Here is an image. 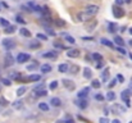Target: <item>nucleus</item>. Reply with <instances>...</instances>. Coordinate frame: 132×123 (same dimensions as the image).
I'll return each mask as SVG.
<instances>
[{
  "instance_id": "1",
  "label": "nucleus",
  "mask_w": 132,
  "mask_h": 123,
  "mask_svg": "<svg viewBox=\"0 0 132 123\" xmlns=\"http://www.w3.org/2000/svg\"><path fill=\"white\" fill-rule=\"evenodd\" d=\"M97 12H99V7H97V5H94V4L87 5L86 9H85V13L89 16V17H94V16H96Z\"/></svg>"
},
{
  "instance_id": "2",
  "label": "nucleus",
  "mask_w": 132,
  "mask_h": 123,
  "mask_svg": "<svg viewBox=\"0 0 132 123\" xmlns=\"http://www.w3.org/2000/svg\"><path fill=\"white\" fill-rule=\"evenodd\" d=\"M131 95H132V92H131L129 88H128V90L122 91V94H120V97H122V100L126 103L127 106H131V103H129V97H131Z\"/></svg>"
},
{
  "instance_id": "3",
  "label": "nucleus",
  "mask_w": 132,
  "mask_h": 123,
  "mask_svg": "<svg viewBox=\"0 0 132 123\" xmlns=\"http://www.w3.org/2000/svg\"><path fill=\"white\" fill-rule=\"evenodd\" d=\"M113 14H114L115 18H122L124 16V10L119 5H115V7H113Z\"/></svg>"
},
{
  "instance_id": "4",
  "label": "nucleus",
  "mask_w": 132,
  "mask_h": 123,
  "mask_svg": "<svg viewBox=\"0 0 132 123\" xmlns=\"http://www.w3.org/2000/svg\"><path fill=\"white\" fill-rule=\"evenodd\" d=\"M3 46L7 49V50H12L14 46H16V42L13 40H9V39H4L3 40Z\"/></svg>"
},
{
  "instance_id": "5",
  "label": "nucleus",
  "mask_w": 132,
  "mask_h": 123,
  "mask_svg": "<svg viewBox=\"0 0 132 123\" xmlns=\"http://www.w3.org/2000/svg\"><path fill=\"white\" fill-rule=\"evenodd\" d=\"M30 55L28 54H25V53H21V54H18V57H17V62L18 63H25V62H27V60H30Z\"/></svg>"
},
{
  "instance_id": "6",
  "label": "nucleus",
  "mask_w": 132,
  "mask_h": 123,
  "mask_svg": "<svg viewBox=\"0 0 132 123\" xmlns=\"http://www.w3.org/2000/svg\"><path fill=\"white\" fill-rule=\"evenodd\" d=\"M80 50H77V49H68L67 51V55L69 58H78L80 57Z\"/></svg>"
},
{
  "instance_id": "7",
  "label": "nucleus",
  "mask_w": 132,
  "mask_h": 123,
  "mask_svg": "<svg viewBox=\"0 0 132 123\" xmlns=\"http://www.w3.org/2000/svg\"><path fill=\"white\" fill-rule=\"evenodd\" d=\"M124 108L123 106H120V105H118V104H114L113 106H112V111L113 113H117V114H120V113H124Z\"/></svg>"
},
{
  "instance_id": "8",
  "label": "nucleus",
  "mask_w": 132,
  "mask_h": 123,
  "mask_svg": "<svg viewBox=\"0 0 132 123\" xmlns=\"http://www.w3.org/2000/svg\"><path fill=\"white\" fill-rule=\"evenodd\" d=\"M13 63H14V58L12 57V54H10V53H8L5 55V65L9 67V65H12Z\"/></svg>"
},
{
  "instance_id": "9",
  "label": "nucleus",
  "mask_w": 132,
  "mask_h": 123,
  "mask_svg": "<svg viewBox=\"0 0 132 123\" xmlns=\"http://www.w3.org/2000/svg\"><path fill=\"white\" fill-rule=\"evenodd\" d=\"M74 104L78 106V108H81V109H86L87 108V100H76L74 101Z\"/></svg>"
},
{
  "instance_id": "10",
  "label": "nucleus",
  "mask_w": 132,
  "mask_h": 123,
  "mask_svg": "<svg viewBox=\"0 0 132 123\" xmlns=\"http://www.w3.org/2000/svg\"><path fill=\"white\" fill-rule=\"evenodd\" d=\"M62 82H63V85H64L65 87L68 88V90H74V87H76V86H74V83H73L71 80H63Z\"/></svg>"
},
{
  "instance_id": "11",
  "label": "nucleus",
  "mask_w": 132,
  "mask_h": 123,
  "mask_svg": "<svg viewBox=\"0 0 132 123\" xmlns=\"http://www.w3.org/2000/svg\"><path fill=\"white\" fill-rule=\"evenodd\" d=\"M40 74H31L28 77H26V80L30 81V82H36V81H40Z\"/></svg>"
},
{
  "instance_id": "12",
  "label": "nucleus",
  "mask_w": 132,
  "mask_h": 123,
  "mask_svg": "<svg viewBox=\"0 0 132 123\" xmlns=\"http://www.w3.org/2000/svg\"><path fill=\"white\" fill-rule=\"evenodd\" d=\"M89 91H90V87H85V88H82V90L78 92V97H80V99L86 97V96H87V94H89Z\"/></svg>"
},
{
  "instance_id": "13",
  "label": "nucleus",
  "mask_w": 132,
  "mask_h": 123,
  "mask_svg": "<svg viewBox=\"0 0 132 123\" xmlns=\"http://www.w3.org/2000/svg\"><path fill=\"white\" fill-rule=\"evenodd\" d=\"M57 57H58L57 53H54V51H48V53L42 54V58H53V59H55Z\"/></svg>"
},
{
  "instance_id": "14",
  "label": "nucleus",
  "mask_w": 132,
  "mask_h": 123,
  "mask_svg": "<svg viewBox=\"0 0 132 123\" xmlns=\"http://www.w3.org/2000/svg\"><path fill=\"white\" fill-rule=\"evenodd\" d=\"M68 69H69V67H68V64H65V63H63V64H60V65L58 67V71L62 72V73H67Z\"/></svg>"
},
{
  "instance_id": "15",
  "label": "nucleus",
  "mask_w": 132,
  "mask_h": 123,
  "mask_svg": "<svg viewBox=\"0 0 132 123\" xmlns=\"http://www.w3.org/2000/svg\"><path fill=\"white\" fill-rule=\"evenodd\" d=\"M50 104H51L53 106H60L62 101H60V99H59V97H53V99L50 100Z\"/></svg>"
},
{
  "instance_id": "16",
  "label": "nucleus",
  "mask_w": 132,
  "mask_h": 123,
  "mask_svg": "<svg viewBox=\"0 0 132 123\" xmlns=\"http://www.w3.org/2000/svg\"><path fill=\"white\" fill-rule=\"evenodd\" d=\"M41 72H42V73H49V72H51V65H49V64H42V65H41Z\"/></svg>"
},
{
  "instance_id": "17",
  "label": "nucleus",
  "mask_w": 132,
  "mask_h": 123,
  "mask_svg": "<svg viewBox=\"0 0 132 123\" xmlns=\"http://www.w3.org/2000/svg\"><path fill=\"white\" fill-rule=\"evenodd\" d=\"M114 42L117 44L118 46H123L124 45V41H123V39L120 37V36H115L114 37Z\"/></svg>"
},
{
  "instance_id": "18",
  "label": "nucleus",
  "mask_w": 132,
  "mask_h": 123,
  "mask_svg": "<svg viewBox=\"0 0 132 123\" xmlns=\"http://www.w3.org/2000/svg\"><path fill=\"white\" fill-rule=\"evenodd\" d=\"M83 77L87 78V80H90V78H91V69L87 68V67H86V68H83Z\"/></svg>"
},
{
  "instance_id": "19",
  "label": "nucleus",
  "mask_w": 132,
  "mask_h": 123,
  "mask_svg": "<svg viewBox=\"0 0 132 123\" xmlns=\"http://www.w3.org/2000/svg\"><path fill=\"white\" fill-rule=\"evenodd\" d=\"M19 32H21L22 36H25V37H31V32H30L27 28H21Z\"/></svg>"
},
{
  "instance_id": "20",
  "label": "nucleus",
  "mask_w": 132,
  "mask_h": 123,
  "mask_svg": "<svg viewBox=\"0 0 132 123\" xmlns=\"http://www.w3.org/2000/svg\"><path fill=\"white\" fill-rule=\"evenodd\" d=\"M41 90H45V83H44V82L34 86V91H41Z\"/></svg>"
},
{
  "instance_id": "21",
  "label": "nucleus",
  "mask_w": 132,
  "mask_h": 123,
  "mask_svg": "<svg viewBox=\"0 0 132 123\" xmlns=\"http://www.w3.org/2000/svg\"><path fill=\"white\" fill-rule=\"evenodd\" d=\"M101 44H103V45H105V46H108V48H113V46H114L113 42L109 41L108 39H101Z\"/></svg>"
},
{
  "instance_id": "22",
  "label": "nucleus",
  "mask_w": 132,
  "mask_h": 123,
  "mask_svg": "<svg viewBox=\"0 0 132 123\" xmlns=\"http://www.w3.org/2000/svg\"><path fill=\"white\" fill-rule=\"evenodd\" d=\"M63 37H64V40H65V41H68L69 44H74V42H76L74 37H72V36L67 35V33H64V35H63Z\"/></svg>"
},
{
  "instance_id": "23",
  "label": "nucleus",
  "mask_w": 132,
  "mask_h": 123,
  "mask_svg": "<svg viewBox=\"0 0 132 123\" xmlns=\"http://www.w3.org/2000/svg\"><path fill=\"white\" fill-rule=\"evenodd\" d=\"M92 59L96 62H103V55H100L99 53H94L92 54Z\"/></svg>"
},
{
  "instance_id": "24",
  "label": "nucleus",
  "mask_w": 132,
  "mask_h": 123,
  "mask_svg": "<svg viewBox=\"0 0 132 123\" xmlns=\"http://www.w3.org/2000/svg\"><path fill=\"white\" fill-rule=\"evenodd\" d=\"M9 76H10V78H13V80H19L21 78V73L19 72H10Z\"/></svg>"
},
{
  "instance_id": "25",
  "label": "nucleus",
  "mask_w": 132,
  "mask_h": 123,
  "mask_svg": "<svg viewBox=\"0 0 132 123\" xmlns=\"http://www.w3.org/2000/svg\"><path fill=\"white\" fill-rule=\"evenodd\" d=\"M16 31V26H8V27H5V33H8V35H10V33H13Z\"/></svg>"
},
{
  "instance_id": "26",
  "label": "nucleus",
  "mask_w": 132,
  "mask_h": 123,
  "mask_svg": "<svg viewBox=\"0 0 132 123\" xmlns=\"http://www.w3.org/2000/svg\"><path fill=\"white\" fill-rule=\"evenodd\" d=\"M39 109L40 110H44V111H48L49 110V105L46 103H40L39 104Z\"/></svg>"
},
{
  "instance_id": "27",
  "label": "nucleus",
  "mask_w": 132,
  "mask_h": 123,
  "mask_svg": "<svg viewBox=\"0 0 132 123\" xmlns=\"http://www.w3.org/2000/svg\"><path fill=\"white\" fill-rule=\"evenodd\" d=\"M96 25H97V21H95V19H94V21H91V22H90V25H87L86 27H87V30H89V31H91L92 28H95V27H96Z\"/></svg>"
},
{
  "instance_id": "28",
  "label": "nucleus",
  "mask_w": 132,
  "mask_h": 123,
  "mask_svg": "<svg viewBox=\"0 0 132 123\" xmlns=\"http://www.w3.org/2000/svg\"><path fill=\"white\" fill-rule=\"evenodd\" d=\"M26 91H27L26 86H22V87H19L18 90H17V95H18V96H22V95H23V94H25Z\"/></svg>"
},
{
  "instance_id": "29",
  "label": "nucleus",
  "mask_w": 132,
  "mask_h": 123,
  "mask_svg": "<svg viewBox=\"0 0 132 123\" xmlns=\"http://www.w3.org/2000/svg\"><path fill=\"white\" fill-rule=\"evenodd\" d=\"M54 23H55L58 27H64L65 26V21H63V19H55V21H54Z\"/></svg>"
},
{
  "instance_id": "30",
  "label": "nucleus",
  "mask_w": 132,
  "mask_h": 123,
  "mask_svg": "<svg viewBox=\"0 0 132 123\" xmlns=\"http://www.w3.org/2000/svg\"><path fill=\"white\" fill-rule=\"evenodd\" d=\"M106 99L109 100V101H113V100L115 99V94H114L113 91H109V92L106 94Z\"/></svg>"
},
{
  "instance_id": "31",
  "label": "nucleus",
  "mask_w": 132,
  "mask_h": 123,
  "mask_svg": "<svg viewBox=\"0 0 132 123\" xmlns=\"http://www.w3.org/2000/svg\"><path fill=\"white\" fill-rule=\"evenodd\" d=\"M22 106H23V103H22L21 100H17V101L13 103V108H16V109H21Z\"/></svg>"
},
{
  "instance_id": "32",
  "label": "nucleus",
  "mask_w": 132,
  "mask_h": 123,
  "mask_svg": "<svg viewBox=\"0 0 132 123\" xmlns=\"http://www.w3.org/2000/svg\"><path fill=\"white\" fill-rule=\"evenodd\" d=\"M101 78H103L104 81H106L108 78H109V69H108V68H106V69H105V71L101 73Z\"/></svg>"
},
{
  "instance_id": "33",
  "label": "nucleus",
  "mask_w": 132,
  "mask_h": 123,
  "mask_svg": "<svg viewBox=\"0 0 132 123\" xmlns=\"http://www.w3.org/2000/svg\"><path fill=\"white\" fill-rule=\"evenodd\" d=\"M30 48H32V49H37V48H40V42H39V41H32V42L30 44Z\"/></svg>"
},
{
  "instance_id": "34",
  "label": "nucleus",
  "mask_w": 132,
  "mask_h": 123,
  "mask_svg": "<svg viewBox=\"0 0 132 123\" xmlns=\"http://www.w3.org/2000/svg\"><path fill=\"white\" fill-rule=\"evenodd\" d=\"M0 25H2L3 27H8V26H10V25H9V22H8L5 18H0Z\"/></svg>"
},
{
  "instance_id": "35",
  "label": "nucleus",
  "mask_w": 132,
  "mask_h": 123,
  "mask_svg": "<svg viewBox=\"0 0 132 123\" xmlns=\"http://www.w3.org/2000/svg\"><path fill=\"white\" fill-rule=\"evenodd\" d=\"M36 96H46L48 95V91L46 90H41V91H35Z\"/></svg>"
},
{
  "instance_id": "36",
  "label": "nucleus",
  "mask_w": 132,
  "mask_h": 123,
  "mask_svg": "<svg viewBox=\"0 0 132 123\" xmlns=\"http://www.w3.org/2000/svg\"><path fill=\"white\" fill-rule=\"evenodd\" d=\"M100 86L101 85H100V81H99V80H94L92 81V87L94 88H100Z\"/></svg>"
},
{
  "instance_id": "37",
  "label": "nucleus",
  "mask_w": 132,
  "mask_h": 123,
  "mask_svg": "<svg viewBox=\"0 0 132 123\" xmlns=\"http://www.w3.org/2000/svg\"><path fill=\"white\" fill-rule=\"evenodd\" d=\"M37 39L39 40H42V41H46L48 40V36L44 35V33H37Z\"/></svg>"
},
{
  "instance_id": "38",
  "label": "nucleus",
  "mask_w": 132,
  "mask_h": 123,
  "mask_svg": "<svg viewBox=\"0 0 132 123\" xmlns=\"http://www.w3.org/2000/svg\"><path fill=\"white\" fill-rule=\"evenodd\" d=\"M37 68V63L35 62L34 64H30V65H27V69L28 71H34V69H36Z\"/></svg>"
},
{
  "instance_id": "39",
  "label": "nucleus",
  "mask_w": 132,
  "mask_h": 123,
  "mask_svg": "<svg viewBox=\"0 0 132 123\" xmlns=\"http://www.w3.org/2000/svg\"><path fill=\"white\" fill-rule=\"evenodd\" d=\"M16 21L18 22V23H22V25L26 23V21L23 19V17H21V16H17V17H16Z\"/></svg>"
},
{
  "instance_id": "40",
  "label": "nucleus",
  "mask_w": 132,
  "mask_h": 123,
  "mask_svg": "<svg viewBox=\"0 0 132 123\" xmlns=\"http://www.w3.org/2000/svg\"><path fill=\"white\" fill-rule=\"evenodd\" d=\"M117 30V25L115 23H110L109 25V32H115Z\"/></svg>"
},
{
  "instance_id": "41",
  "label": "nucleus",
  "mask_w": 132,
  "mask_h": 123,
  "mask_svg": "<svg viewBox=\"0 0 132 123\" xmlns=\"http://www.w3.org/2000/svg\"><path fill=\"white\" fill-rule=\"evenodd\" d=\"M50 88H51V90H55V88L58 87V82L57 81H53L51 83H50V86H49Z\"/></svg>"
},
{
  "instance_id": "42",
  "label": "nucleus",
  "mask_w": 132,
  "mask_h": 123,
  "mask_svg": "<svg viewBox=\"0 0 132 123\" xmlns=\"http://www.w3.org/2000/svg\"><path fill=\"white\" fill-rule=\"evenodd\" d=\"M2 82H3L5 86H10V85H12V82H10L9 80H7V78H2Z\"/></svg>"
},
{
  "instance_id": "43",
  "label": "nucleus",
  "mask_w": 132,
  "mask_h": 123,
  "mask_svg": "<svg viewBox=\"0 0 132 123\" xmlns=\"http://www.w3.org/2000/svg\"><path fill=\"white\" fill-rule=\"evenodd\" d=\"M80 69V67L78 65H73L72 68H71V73H77V71Z\"/></svg>"
},
{
  "instance_id": "44",
  "label": "nucleus",
  "mask_w": 132,
  "mask_h": 123,
  "mask_svg": "<svg viewBox=\"0 0 132 123\" xmlns=\"http://www.w3.org/2000/svg\"><path fill=\"white\" fill-rule=\"evenodd\" d=\"M0 105H3V106H7V105H8V101H7L4 97L0 99Z\"/></svg>"
},
{
  "instance_id": "45",
  "label": "nucleus",
  "mask_w": 132,
  "mask_h": 123,
  "mask_svg": "<svg viewBox=\"0 0 132 123\" xmlns=\"http://www.w3.org/2000/svg\"><path fill=\"white\" fill-rule=\"evenodd\" d=\"M99 122H100V123H109V119L106 117H101L100 119H99Z\"/></svg>"
},
{
  "instance_id": "46",
  "label": "nucleus",
  "mask_w": 132,
  "mask_h": 123,
  "mask_svg": "<svg viewBox=\"0 0 132 123\" xmlns=\"http://www.w3.org/2000/svg\"><path fill=\"white\" fill-rule=\"evenodd\" d=\"M95 99H96V100H99V101H103V100H104V96H103L101 94H97V95L95 96Z\"/></svg>"
},
{
  "instance_id": "47",
  "label": "nucleus",
  "mask_w": 132,
  "mask_h": 123,
  "mask_svg": "<svg viewBox=\"0 0 132 123\" xmlns=\"http://www.w3.org/2000/svg\"><path fill=\"white\" fill-rule=\"evenodd\" d=\"M117 50H118L120 54H126V53H127V51H126V49H123L122 46H118V48H117Z\"/></svg>"
},
{
  "instance_id": "48",
  "label": "nucleus",
  "mask_w": 132,
  "mask_h": 123,
  "mask_svg": "<svg viewBox=\"0 0 132 123\" xmlns=\"http://www.w3.org/2000/svg\"><path fill=\"white\" fill-rule=\"evenodd\" d=\"M46 31H48V35H50V36H55V32H54L51 28H46Z\"/></svg>"
},
{
  "instance_id": "49",
  "label": "nucleus",
  "mask_w": 132,
  "mask_h": 123,
  "mask_svg": "<svg viewBox=\"0 0 132 123\" xmlns=\"http://www.w3.org/2000/svg\"><path fill=\"white\" fill-rule=\"evenodd\" d=\"M117 80H118L119 82H124V77H123L122 74H118V76H117Z\"/></svg>"
},
{
  "instance_id": "50",
  "label": "nucleus",
  "mask_w": 132,
  "mask_h": 123,
  "mask_svg": "<svg viewBox=\"0 0 132 123\" xmlns=\"http://www.w3.org/2000/svg\"><path fill=\"white\" fill-rule=\"evenodd\" d=\"M123 3H124V0H115V4H117V5H119V7L122 5Z\"/></svg>"
},
{
  "instance_id": "51",
  "label": "nucleus",
  "mask_w": 132,
  "mask_h": 123,
  "mask_svg": "<svg viewBox=\"0 0 132 123\" xmlns=\"http://www.w3.org/2000/svg\"><path fill=\"white\" fill-rule=\"evenodd\" d=\"M115 83H117V80H113V81H112L110 83H109V87H113V86H114Z\"/></svg>"
},
{
  "instance_id": "52",
  "label": "nucleus",
  "mask_w": 132,
  "mask_h": 123,
  "mask_svg": "<svg viewBox=\"0 0 132 123\" xmlns=\"http://www.w3.org/2000/svg\"><path fill=\"white\" fill-rule=\"evenodd\" d=\"M64 123H74V120H73V119H71V118H69V119H67V120H65V122H64Z\"/></svg>"
},
{
  "instance_id": "53",
  "label": "nucleus",
  "mask_w": 132,
  "mask_h": 123,
  "mask_svg": "<svg viewBox=\"0 0 132 123\" xmlns=\"http://www.w3.org/2000/svg\"><path fill=\"white\" fill-rule=\"evenodd\" d=\"M2 7H5V8H7V4H5V3H2V2H0V9H2Z\"/></svg>"
},
{
  "instance_id": "54",
  "label": "nucleus",
  "mask_w": 132,
  "mask_h": 123,
  "mask_svg": "<svg viewBox=\"0 0 132 123\" xmlns=\"http://www.w3.org/2000/svg\"><path fill=\"white\" fill-rule=\"evenodd\" d=\"M112 123H120V120H119V119H113Z\"/></svg>"
},
{
  "instance_id": "55",
  "label": "nucleus",
  "mask_w": 132,
  "mask_h": 123,
  "mask_svg": "<svg viewBox=\"0 0 132 123\" xmlns=\"http://www.w3.org/2000/svg\"><path fill=\"white\" fill-rule=\"evenodd\" d=\"M82 40H92V37H82Z\"/></svg>"
},
{
  "instance_id": "56",
  "label": "nucleus",
  "mask_w": 132,
  "mask_h": 123,
  "mask_svg": "<svg viewBox=\"0 0 132 123\" xmlns=\"http://www.w3.org/2000/svg\"><path fill=\"white\" fill-rule=\"evenodd\" d=\"M124 3H128L129 4V3H132V0H124Z\"/></svg>"
},
{
  "instance_id": "57",
  "label": "nucleus",
  "mask_w": 132,
  "mask_h": 123,
  "mask_svg": "<svg viewBox=\"0 0 132 123\" xmlns=\"http://www.w3.org/2000/svg\"><path fill=\"white\" fill-rule=\"evenodd\" d=\"M132 88V78H131V83H129V90Z\"/></svg>"
},
{
  "instance_id": "58",
  "label": "nucleus",
  "mask_w": 132,
  "mask_h": 123,
  "mask_svg": "<svg viewBox=\"0 0 132 123\" xmlns=\"http://www.w3.org/2000/svg\"><path fill=\"white\" fill-rule=\"evenodd\" d=\"M128 44H129V45L132 46V40H129V42H128Z\"/></svg>"
},
{
  "instance_id": "59",
  "label": "nucleus",
  "mask_w": 132,
  "mask_h": 123,
  "mask_svg": "<svg viewBox=\"0 0 132 123\" xmlns=\"http://www.w3.org/2000/svg\"><path fill=\"white\" fill-rule=\"evenodd\" d=\"M129 33H131V35H132V27L129 28Z\"/></svg>"
},
{
  "instance_id": "60",
  "label": "nucleus",
  "mask_w": 132,
  "mask_h": 123,
  "mask_svg": "<svg viewBox=\"0 0 132 123\" xmlns=\"http://www.w3.org/2000/svg\"><path fill=\"white\" fill-rule=\"evenodd\" d=\"M129 58H131V59H132V54H129Z\"/></svg>"
},
{
  "instance_id": "61",
  "label": "nucleus",
  "mask_w": 132,
  "mask_h": 123,
  "mask_svg": "<svg viewBox=\"0 0 132 123\" xmlns=\"http://www.w3.org/2000/svg\"><path fill=\"white\" fill-rule=\"evenodd\" d=\"M58 123H64V122H62V120H59V122H58Z\"/></svg>"
},
{
  "instance_id": "62",
  "label": "nucleus",
  "mask_w": 132,
  "mask_h": 123,
  "mask_svg": "<svg viewBox=\"0 0 132 123\" xmlns=\"http://www.w3.org/2000/svg\"><path fill=\"white\" fill-rule=\"evenodd\" d=\"M129 123H132V122H129Z\"/></svg>"
}]
</instances>
